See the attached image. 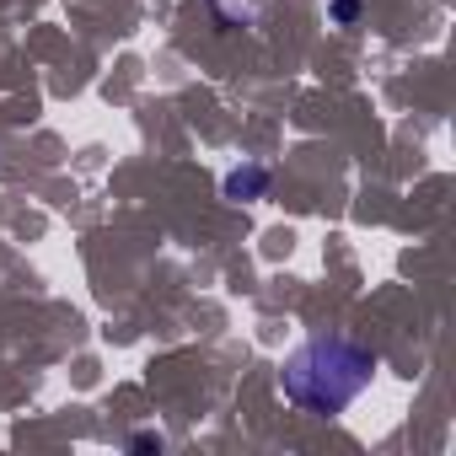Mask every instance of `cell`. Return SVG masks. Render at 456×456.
I'll list each match as a JSON object with an SVG mask.
<instances>
[{"label": "cell", "mask_w": 456, "mask_h": 456, "mask_svg": "<svg viewBox=\"0 0 456 456\" xmlns=\"http://www.w3.org/2000/svg\"><path fill=\"white\" fill-rule=\"evenodd\" d=\"M376 365L381 360L365 344H354V338H338V333L333 338H306L296 354H285L280 387H285V397L296 408L333 419L376 381Z\"/></svg>", "instance_id": "cell-1"}, {"label": "cell", "mask_w": 456, "mask_h": 456, "mask_svg": "<svg viewBox=\"0 0 456 456\" xmlns=\"http://www.w3.org/2000/svg\"><path fill=\"white\" fill-rule=\"evenodd\" d=\"M264 188H269L264 167H237L232 177H225V199H264Z\"/></svg>", "instance_id": "cell-2"}, {"label": "cell", "mask_w": 456, "mask_h": 456, "mask_svg": "<svg viewBox=\"0 0 456 456\" xmlns=\"http://www.w3.org/2000/svg\"><path fill=\"white\" fill-rule=\"evenodd\" d=\"M333 17H338V22H354V17H360V0H333Z\"/></svg>", "instance_id": "cell-3"}]
</instances>
